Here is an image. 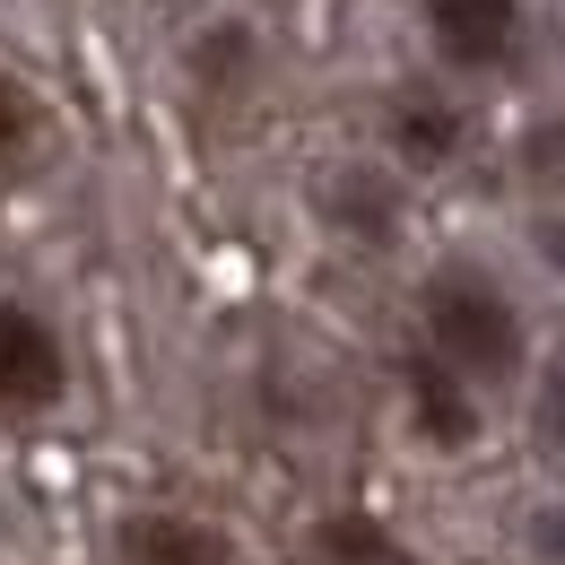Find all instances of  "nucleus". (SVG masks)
Instances as JSON below:
<instances>
[{
    "mask_svg": "<svg viewBox=\"0 0 565 565\" xmlns=\"http://www.w3.org/2000/svg\"><path fill=\"white\" fill-rule=\"evenodd\" d=\"M122 565H235V557L192 513H131L122 522Z\"/></svg>",
    "mask_w": 565,
    "mask_h": 565,
    "instance_id": "20e7f679",
    "label": "nucleus"
},
{
    "mask_svg": "<svg viewBox=\"0 0 565 565\" xmlns=\"http://www.w3.org/2000/svg\"><path fill=\"white\" fill-rule=\"evenodd\" d=\"M26 140H35V105H26V87H18V78L0 71V166H9Z\"/></svg>",
    "mask_w": 565,
    "mask_h": 565,
    "instance_id": "9d476101",
    "label": "nucleus"
},
{
    "mask_svg": "<svg viewBox=\"0 0 565 565\" xmlns=\"http://www.w3.org/2000/svg\"><path fill=\"white\" fill-rule=\"evenodd\" d=\"M540 253H548V262L565 270V217H540Z\"/></svg>",
    "mask_w": 565,
    "mask_h": 565,
    "instance_id": "9b49d317",
    "label": "nucleus"
},
{
    "mask_svg": "<svg viewBox=\"0 0 565 565\" xmlns=\"http://www.w3.org/2000/svg\"><path fill=\"white\" fill-rule=\"evenodd\" d=\"M392 140H401V157H409V166H435L444 148L461 140V122H452V114H435V105H401Z\"/></svg>",
    "mask_w": 565,
    "mask_h": 565,
    "instance_id": "0eeeda50",
    "label": "nucleus"
},
{
    "mask_svg": "<svg viewBox=\"0 0 565 565\" xmlns=\"http://www.w3.org/2000/svg\"><path fill=\"white\" fill-rule=\"evenodd\" d=\"M313 565H418L383 522H365V513H331L322 531H313Z\"/></svg>",
    "mask_w": 565,
    "mask_h": 565,
    "instance_id": "423d86ee",
    "label": "nucleus"
},
{
    "mask_svg": "<svg viewBox=\"0 0 565 565\" xmlns=\"http://www.w3.org/2000/svg\"><path fill=\"white\" fill-rule=\"evenodd\" d=\"M71 383V356H62V331L26 305L0 296V418H44Z\"/></svg>",
    "mask_w": 565,
    "mask_h": 565,
    "instance_id": "f03ea898",
    "label": "nucleus"
},
{
    "mask_svg": "<svg viewBox=\"0 0 565 565\" xmlns=\"http://www.w3.org/2000/svg\"><path fill=\"white\" fill-rule=\"evenodd\" d=\"M426 340L461 383H513L522 374V313L479 270H435L426 279Z\"/></svg>",
    "mask_w": 565,
    "mask_h": 565,
    "instance_id": "f257e3e1",
    "label": "nucleus"
},
{
    "mask_svg": "<svg viewBox=\"0 0 565 565\" xmlns=\"http://www.w3.org/2000/svg\"><path fill=\"white\" fill-rule=\"evenodd\" d=\"M331 210L356 217L365 235H383V226H392V192H374L365 174H340V183H331Z\"/></svg>",
    "mask_w": 565,
    "mask_h": 565,
    "instance_id": "1a4fd4ad",
    "label": "nucleus"
},
{
    "mask_svg": "<svg viewBox=\"0 0 565 565\" xmlns=\"http://www.w3.org/2000/svg\"><path fill=\"white\" fill-rule=\"evenodd\" d=\"M531 435H540V452L565 470V356L548 365V383H540V409H531Z\"/></svg>",
    "mask_w": 565,
    "mask_h": 565,
    "instance_id": "6e6552de",
    "label": "nucleus"
},
{
    "mask_svg": "<svg viewBox=\"0 0 565 565\" xmlns=\"http://www.w3.org/2000/svg\"><path fill=\"white\" fill-rule=\"evenodd\" d=\"M426 35L452 71H495L522 44V0H426Z\"/></svg>",
    "mask_w": 565,
    "mask_h": 565,
    "instance_id": "7ed1b4c3",
    "label": "nucleus"
},
{
    "mask_svg": "<svg viewBox=\"0 0 565 565\" xmlns=\"http://www.w3.org/2000/svg\"><path fill=\"white\" fill-rule=\"evenodd\" d=\"M409 409H418L426 444H444V452H461L479 435V401L461 392V374L444 356H409Z\"/></svg>",
    "mask_w": 565,
    "mask_h": 565,
    "instance_id": "39448f33",
    "label": "nucleus"
}]
</instances>
